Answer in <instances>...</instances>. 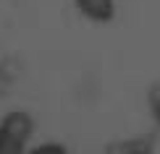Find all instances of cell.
I'll use <instances>...</instances> for the list:
<instances>
[{
  "mask_svg": "<svg viewBox=\"0 0 160 154\" xmlns=\"http://www.w3.org/2000/svg\"><path fill=\"white\" fill-rule=\"evenodd\" d=\"M74 8L89 24H110L116 18V0H74Z\"/></svg>",
  "mask_w": 160,
  "mask_h": 154,
  "instance_id": "obj_1",
  "label": "cell"
},
{
  "mask_svg": "<svg viewBox=\"0 0 160 154\" xmlns=\"http://www.w3.org/2000/svg\"><path fill=\"white\" fill-rule=\"evenodd\" d=\"M0 125H5L11 133H16L18 138H24V141L32 144V138H34V131H37V123L34 118H32L29 110H8L3 118H0Z\"/></svg>",
  "mask_w": 160,
  "mask_h": 154,
  "instance_id": "obj_2",
  "label": "cell"
},
{
  "mask_svg": "<svg viewBox=\"0 0 160 154\" xmlns=\"http://www.w3.org/2000/svg\"><path fill=\"white\" fill-rule=\"evenodd\" d=\"M105 154H152V141L150 138H121V141H113Z\"/></svg>",
  "mask_w": 160,
  "mask_h": 154,
  "instance_id": "obj_3",
  "label": "cell"
},
{
  "mask_svg": "<svg viewBox=\"0 0 160 154\" xmlns=\"http://www.w3.org/2000/svg\"><path fill=\"white\" fill-rule=\"evenodd\" d=\"M32 149L29 141L18 138L16 133H11L5 125H0V154H26Z\"/></svg>",
  "mask_w": 160,
  "mask_h": 154,
  "instance_id": "obj_4",
  "label": "cell"
},
{
  "mask_svg": "<svg viewBox=\"0 0 160 154\" xmlns=\"http://www.w3.org/2000/svg\"><path fill=\"white\" fill-rule=\"evenodd\" d=\"M26 154H74V152L58 141H42V144H32V149Z\"/></svg>",
  "mask_w": 160,
  "mask_h": 154,
  "instance_id": "obj_5",
  "label": "cell"
},
{
  "mask_svg": "<svg viewBox=\"0 0 160 154\" xmlns=\"http://www.w3.org/2000/svg\"><path fill=\"white\" fill-rule=\"evenodd\" d=\"M147 107H150V115H152V120H155V125L160 128V84L150 89V94H147Z\"/></svg>",
  "mask_w": 160,
  "mask_h": 154,
  "instance_id": "obj_6",
  "label": "cell"
},
{
  "mask_svg": "<svg viewBox=\"0 0 160 154\" xmlns=\"http://www.w3.org/2000/svg\"><path fill=\"white\" fill-rule=\"evenodd\" d=\"M13 86V73L5 71V65H0V97H5Z\"/></svg>",
  "mask_w": 160,
  "mask_h": 154,
  "instance_id": "obj_7",
  "label": "cell"
}]
</instances>
